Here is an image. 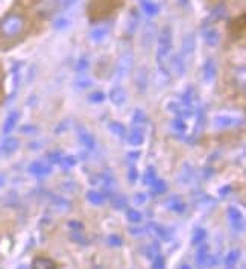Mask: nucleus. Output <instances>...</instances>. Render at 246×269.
<instances>
[{
	"label": "nucleus",
	"mask_w": 246,
	"mask_h": 269,
	"mask_svg": "<svg viewBox=\"0 0 246 269\" xmlns=\"http://www.w3.org/2000/svg\"><path fill=\"white\" fill-rule=\"evenodd\" d=\"M111 207L114 209V210H123L126 207V198L125 196H122V195H114V196H111Z\"/></svg>",
	"instance_id": "18"
},
{
	"label": "nucleus",
	"mask_w": 246,
	"mask_h": 269,
	"mask_svg": "<svg viewBox=\"0 0 246 269\" xmlns=\"http://www.w3.org/2000/svg\"><path fill=\"white\" fill-rule=\"evenodd\" d=\"M28 171L34 176H46V175L51 173V164L43 161V160H36V161H34V163L29 164Z\"/></svg>",
	"instance_id": "3"
},
{
	"label": "nucleus",
	"mask_w": 246,
	"mask_h": 269,
	"mask_svg": "<svg viewBox=\"0 0 246 269\" xmlns=\"http://www.w3.org/2000/svg\"><path fill=\"white\" fill-rule=\"evenodd\" d=\"M61 158H63V155H61V152H58V151H53V152H51L47 155V160L51 161V163H58L59 164Z\"/></svg>",
	"instance_id": "32"
},
{
	"label": "nucleus",
	"mask_w": 246,
	"mask_h": 269,
	"mask_svg": "<svg viewBox=\"0 0 246 269\" xmlns=\"http://www.w3.org/2000/svg\"><path fill=\"white\" fill-rule=\"evenodd\" d=\"M26 29V20L18 12H9L0 20V38L5 41H14Z\"/></svg>",
	"instance_id": "1"
},
{
	"label": "nucleus",
	"mask_w": 246,
	"mask_h": 269,
	"mask_svg": "<svg viewBox=\"0 0 246 269\" xmlns=\"http://www.w3.org/2000/svg\"><path fill=\"white\" fill-rule=\"evenodd\" d=\"M108 243L111 247H122L123 245V240H122V237L120 236H117V234H111L108 237Z\"/></svg>",
	"instance_id": "30"
},
{
	"label": "nucleus",
	"mask_w": 246,
	"mask_h": 269,
	"mask_svg": "<svg viewBox=\"0 0 246 269\" xmlns=\"http://www.w3.org/2000/svg\"><path fill=\"white\" fill-rule=\"evenodd\" d=\"M227 214H228V219H229V224H231L232 230H234V231H237V233L243 231L245 222H243V214H242V211L239 209H236V207H229L228 211H227Z\"/></svg>",
	"instance_id": "2"
},
{
	"label": "nucleus",
	"mask_w": 246,
	"mask_h": 269,
	"mask_svg": "<svg viewBox=\"0 0 246 269\" xmlns=\"http://www.w3.org/2000/svg\"><path fill=\"white\" fill-rule=\"evenodd\" d=\"M144 254H146L149 259H154L155 255H158V254H159V247H158V243H157V242H155V243H151V245L144 250Z\"/></svg>",
	"instance_id": "25"
},
{
	"label": "nucleus",
	"mask_w": 246,
	"mask_h": 269,
	"mask_svg": "<svg viewBox=\"0 0 246 269\" xmlns=\"http://www.w3.org/2000/svg\"><path fill=\"white\" fill-rule=\"evenodd\" d=\"M104 100H105V95L102 92H94L90 95V102H93V104H101Z\"/></svg>",
	"instance_id": "29"
},
{
	"label": "nucleus",
	"mask_w": 246,
	"mask_h": 269,
	"mask_svg": "<svg viewBox=\"0 0 246 269\" xmlns=\"http://www.w3.org/2000/svg\"><path fill=\"white\" fill-rule=\"evenodd\" d=\"M193 90H189V92L184 95V97H182V102H184V105H187V107H190L192 104H193Z\"/></svg>",
	"instance_id": "35"
},
{
	"label": "nucleus",
	"mask_w": 246,
	"mask_h": 269,
	"mask_svg": "<svg viewBox=\"0 0 246 269\" xmlns=\"http://www.w3.org/2000/svg\"><path fill=\"white\" fill-rule=\"evenodd\" d=\"M229 192H231V186H228V187H222V189L219 190V195H220V196H225V195H228V193H229Z\"/></svg>",
	"instance_id": "38"
},
{
	"label": "nucleus",
	"mask_w": 246,
	"mask_h": 269,
	"mask_svg": "<svg viewBox=\"0 0 246 269\" xmlns=\"http://www.w3.org/2000/svg\"><path fill=\"white\" fill-rule=\"evenodd\" d=\"M201 269H202V268H201Z\"/></svg>",
	"instance_id": "45"
},
{
	"label": "nucleus",
	"mask_w": 246,
	"mask_h": 269,
	"mask_svg": "<svg viewBox=\"0 0 246 269\" xmlns=\"http://www.w3.org/2000/svg\"><path fill=\"white\" fill-rule=\"evenodd\" d=\"M207 239V231L205 228H196L192 234V245H201Z\"/></svg>",
	"instance_id": "15"
},
{
	"label": "nucleus",
	"mask_w": 246,
	"mask_h": 269,
	"mask_svg": "<svg viewBox=\"0 0 246 269\" xmlns=\"http://www.w3.org/2000/svg\"><path fill=\"white\" fill-rule=\"evenodd\" d=\"M139 157H140L139 152H132V154H129V158H139Z\"/></svg>",
	"instance_id": "41"
},
{
	"label": "nucleus",
	"mask_w": 246,
	"mask_h": 269,
	"mask_svg": "<svg viewBox=\"0 0 246 269\" xmlns=\"http://www.w3.org/2000/svg\"><path fill=\"white\" fill-rule=\"evenodd\" d=\"M67 225H69V228L71 230V231H82V230H84V225H82V222H79V221H75V219L70 221Z\"/></svg>",
	"instance_id": "33"
},
{
	"label": "nucleus",
	"mask_w": 246,
	"mask_h": 269,
	"mask_svg": "<svg viewBox=\"0 0 246 269\" xmlns=\"http://www.w3.org/2000/svg\"><path fill=\"white\" fill-rule=\"evenodd\" d=\"M227 269H234V268H232V266H228V268H227Z\"/></svg>",
	"instance_id": "44"
},
{
	"label": "nucleus",
	"mask_w": 246,
	"mask_h": 269,
	"mask_svg": "<svg viewBox=\"0 0 246 269\" xmlns=\"http://www.w3.org/2000/svg\"><path fill=\"white\" fill-rule=\"evenodd\" d=\"M146 201H147V196L144 193H135L134 195V204L135 206H143Z\"/></svg>",
	"instance_id": "34"
},
{
	"label": "nucleus",
	"mask_w": 246,
	"mask_h": 269,
	"mask_svg": "<svg viewBox=\"0 0 246 269\" xmlns=\"http://www.w3.org/2000/svg\"><path fill=\"white\" fill-rule=\"evenodd\" d=\"M126 217H128V221L132 222V224H140L143 221V216L139 210H135V209H129L126 211Z\"/></svg>",
	"instance_id": "21"
},
{
	"label": "nucleus",
	"mask_w": 246,
	"mask_h": 269,
	"mask_svg": "<svg viewBox=\"0 0 246 269\" xmlns=\"http://www.w3.org/2000/svg\"><path fill=\"white\" fill-rule=\"evenodd\" d=\"M131 233H132L134 236H140V234L144 233V230H143V228H141V230H140V228H131Z\"/></svg>",
	"instance_id": "39"
},
{
	"label": "nucleus",
	"mask_w": 246,
	"mask_h": 269,
	"mask_svg": "<svg viewBox=\"0 0 246 269\" xmlns=\"http://www.w3.org/2000/svg\"><path fill=\"white\" fill-rule=\"evenodd\" d=\"M137 176H139V173H137V169L135 168H131L129 169V172H128V178H129V181H135V179H137Z\"/></svg>",
	"instance_id": "37"
},
{
	"label": "nucleus",
	"mask_w": 246,
	"mask_h": 269,
	"mask_svg": "<svg viewBox=\"0 0 246 269\" xmlns=\"http://www.w3.org/2000/svg\"><path fill=\"white\" fill-rule=\"evenodd\" d=\"M18 119H20V113H18V111H12V113H9V116L6 117V120H5V123H3V128H2L3 134H9L12 130H14L16 125H17V122H18Z\"/></svg>",
	"instance_id": "9"
},
{
	"label": "nucleus",
	"mask_w": 246,
	"mask_h": 269,
	"mask_svg": "<svg viewBox=\"0 0 246 269\" xmlns=\"http://www.w3.org/2000/svg\"><path fill=\"white\" fill-rule=\"evenodd\" d=\"M129 67H131V59L129 61H128V58L126 59H122L120 64H119V78H123Z\"/></svg>",
	"instance_id": "27"
},
{
	"label": "nucleus",
	"mask_w": 246,
	"mask_h": 269,
	"mask_svg": "<svg viewBox=\"0 0 246 269\" xmlns=\"http://www.w3.org/2000/svg\"><path fill=\"white\" fill-rule=\"evenodd\" d=\"M109 99H111V102L114 105L120 107L126 102V92L120 87H116L111 90V93H109Z\"/></svg>",
	"instance_id": "8"
},
{
	"label": "nucleus",
	"mask_w": 246,
	"mask_h": 269,
	"mask_svg": "<svg viewBox=\"0 0 246 269\" xmlns=\"http://www.w3.org/2000/svg\"><path fill=\"white\" fill-rule=\"evenodd\" d=\"M240 259V251L239 250H232L227 254V257H225V265L227 266H234Z\"/></svg>",
	"instance_id": "20"
},
{
	"label": "nucleus",
	"mask_w": 246,
	"mask_h": 269,
	"mask_svg": "<svg viewBox=\"0 0 246 269\" xmlns=\"http://www.w3.org/2000/svg\"><path fill=\"white\" fill-rule=\"evenodd\" d=\"M147 119H146V114L141 111V110H135V113H134V122L135 123H144Z\"/></svg>",
	"instance_id": "31"
},
{
	"label": "nucleus",
	"mask_w": 246,
	"mask_h": 269,
	"mask_svg": "<svg viewBox=\"0 0 246 269\" xmlns=\"http://www.w3.org/2000/svg\"><path fill=\"white\" fill-rule=\"evenodd\" d=\"M214 75H216V69H214V66L211 64V61H208V64L205 66V79L207 81H211L214 78Z\"/></svg>",
	"instance_id": "28"
},
{
	"label": "nucleus",
	"mask_w": 246,
	"mask_h": 269,
	"mask_svg": "<svg viewBox=\"0 0 246 269\" xmlns=\"http://www.w3.org/2000/svg\"><path fill=\"white\" fill-rule=\"evenodd\" d=\"M152 186V192L154 193H164V192L167 190V184L163 181V179H155V181L151 184Z\"/></svg>",
	"instance_id": "23"
},
{
	"label": "nucleus",
	"mask_w": 246,
	"mask_h": 269,
	"mask_svg": "<svg viewBox=\"0 0 246 269\" xmlns=\"http://www.w3.org/2000/svg\"><path fill=\"white\" fill-rule=\"evenodd\" d=\"M31 269H56V263L49 257H35Z\"/></svg>",
	"instance_id": "7"
},
{
	"label": "nucleus",
	"mask_w": 246,
	"mask_h": 269,
	"mask_svg": "<svg viewBox=\"0 0 246 269\" xmlns=\"http://www.w3.org/2000/svg\"><path fill=\"white\" fill-rule=\"evenodd\" d=\"M201 245H202V247H199L198 252H196V263L201 265V266H204L207 257H208L210 254H208V247L205 245V243H201Z\"/></svg>",
	"instance_id": "17"
},
{
	"label": "nucleus",
	"mask_w": 246,
	"mask_h": 269,
	"mask_svg": "<svg viewBox=\"0 0 246 269\" xmlns=\"http://www.w3.org/2000/svg\"><path fill=\"white\" fill-rule=\"evenodd\" d=\"M157 179V175H155V169L154 168H147L143 173V183L146 186H151L154 181Z\"/></svg>",
	"instance_id": "22"
},
{
	"label": "nucleus",
	"mask_w": 246,
	"mask_h": 269,
	"mask_svg": "<svg viewBox=\"0 0 246 269\" xmlns=\"http://www.w3.org/2000/svg\"><path fill=\"white\" fill-rule=\"evenodd\" d=\"M76 161H78V160H76L75 157H73V155H69V157H63V158H61L59 164H61V168H63V169H71L73 166L76 164Z\"/></svg>",
	"instance_id": "24"
},
{
	"label": "nucleus",
	"mask_w": 246,
	"mask_h": 269,
	"mask_svg": "<svg viewBox=\"0 0 246 269\" xmlns=\"http://www.w3.org/2000/svg\"><path fill=\"white\" fill-rule=\"evenodd\" d=\"M52 209H55L59 213H64L69 211L71 209V204L66 199V198H61V196H53L52 198Z\"/></svg>",
	"instance_id": "11"
},
{
	"label": "nucleus",
	"mask_w": 246,
	"mask_h": 269,
	"mask_svg": "<svg viewBox=\"0 0 246 269\" xmlns=\"http://www.w3.org/2000/svg\"><path fill=\"white\" fill-rule=\"evenodd\" d=\"M151 228L158 234L159 239H163L166 242H169L172 239V233L169 231V228L163 227V225H158V224H151Z\"/></svg>",
	"instance_id": "14"
},
{
	"label": "nucleus",
	"mask_w": 246,
	"mask_h": 269,
	"mask_svg": "<svg viewBox=\"0 0 246 269\" xmlns=\"http://www.w3.org/2000/svg\"><path fill=\"white\" fill-rule=\"evenodd\" d=\"M17 269H31L28 265H20V266H17Z\"/></svg>",
	"instance_id": "42"
},
{
	"label": "nucleus",
	"mask_w": 246,
	"mask_h": 269,
	"mask_svg": "<svg viewBox=\"0 0 246 269\" xmlns=\"http://www.w3.org/2000/svg\"><path fill=\"white\" fill-rule=\"evenodd\" d=\"M70 240L78 243V245H84V247L88 245V239L85 237L84 233H81V231H71L70 233Z\"/></svg>",
	"instance_id": "19"
},
{
	"label": "nucleus",
	"mask_w": 246,
	"mask_h": 269,
	"mask_svg": "<svg viewBox=\"0 0 246 269\" xmlns=\"http://www.w3.org/2000/svg\"><path fill=\"white\" fill-rule=\"evenodd\" d=\"M20 143L16 137H8L5 142L0 145V152L3 154V155H11V154H14L17 149H18Z\"/></svg>",
	"instance_id": "6"
},
{
	"label": "nucleus",
	"mask_w": 246,
	"mask_h": 269,
	"mask_svg": "<svg viewBox=\"0 0 246 269\" xmlns=\"http://www.w3.org/2000/svg\"><path fill=\"white\" fill-rule=\"evenodd\" d=\"M152 269H166V260L161 254H158L154 257V262H152Z\"/></svg>",
	"instance_id": "26"
},
{
	"label": "nucleus",
	"mask_w": 246,
	"mask_h": 269,
	"mask_svg": "<svg viewBox=\"0 0 246 269\" xmlns=\"http://www.w3.org/2000/svg\"><path fill=\"white\" fill-rule=\"evenodd\" d=\"M243 120L237 119V117H232V116H216L213 123L216 128H231V126H237L240 125Z\"/></svg>",
	"instance_id": "4"
},
{
	"label": "nucleus",
	"mask_w": 246,
	"mask_h": 269,
	"mask_svg": "<svg viewBox=\"0 0 246 269\" xmlns=\"http://www.w3.org/2000/svg\"><path fill=\"white\" fill-rule=\"evenodd\" d=\"M143 142H144V133L139 130V128H134L128 135V143L131 146H140L143 145Z\"/></svg>",
	"instance_id": "10"
},
{
	"label": "nucleus",
	"mask_w": 246,
	"mask_h": 269,
	"mask_svg": "<svg viewBox=\"0 0 246 269\" xmlns=\"http://www.w3.org/2000/svg\"><path fill=\"white\" fill-rule=\"evenodd\" d=\"M5 175H2V173H0V189H2L3 187V184H5Z\"/></svg>",
	"instance_id": "40"
},
{
	"label": "nucleus",
	"mask_w": 246,
	"mask_h": 269,
	"mask_svg": "<svg viewBox=\"0 0 246 269\" xmlns=\"http://www.w3.org/2000/svg\"><path fill=\"white\" fill-rule=\"evenodd\" d=\"M79 142L84 148H87V149H94L96 146V142H94V137L87 133V131H81L79 133Z\"/></svg>",
	"instance_id": "13"
},
{
	"label": "nucleus",
	"mask_w": 246,
	"mask_h": 269,
	"mask_svg": "<svg viewBox=\"0 0 246 269\" xmlns=\"http://www.w3.org/2000/svg\"><path fill=\"white\" fill-rule=\"evenodd\" d=\"M87 201L93 206H102L104 201H105V195L101 193V192H96V190H88L87 192Z\"/></svg>",
	"instance_id": "12"
},
{
	"label": "nucleus",
	"mask_w": 246,
	"mask_h": 269,
	"mask_svg": "<svg viewBox=\"0 0 246 269\" xmlns=\"http://www.w3.org/2000/svg\"><path fill=\"white\" fill-rule=\"evenodd\" d=\"M108 128H109V131L117 137H125L126 135V128L123 126L120 122H111L108 125Z\"/></svg>",
	"instance_id": "16"
},
{
	"label": "nucleus",
	"mask_w": 246,
	"mask_h": 269,
	"mask_svg": "<svg viewBox=\"0 0 246 269\" xmlns=\"http://www.w3.org/2000/svg\"><path fill=\"white\" fill-rule=\"evenodd\" d=\"M179 269H192V268H190L189 265H182V266H181Z\"/></svg>",
	"instance_id": "43"
},
{
	"label": "nucleus",
	"mask_w": 246,
	"mask_h": 269,
	"mask_svg": "<svg viewBox=\"0 0 246 269\" xmlns=\"http://www.w3.org/2000/svg\"><path fill=\"white\" fill-rule=\"evenodd\" d=\"M174 128H175V130H176L178 133H184V131H186V123H184L182 119H175Z\"/></svg>",
	"instance_id": "36"
},
{
	"label": "nucleus",
	"mask_w": 246,
	"mask_h": 269,
	"mask_svg": "<svg viewBox=\"0 0 246 269\" xmlns=\"http://www.w3.org/2000/svg\"><path fill=\"white\" fill-rule=\"evenodd\" d=\"M164 206H166L170 211L178 213V214L184 213V211H186V209H187L186 204H184L178 196H172V198H169V199L164 202Z\"/></svg>",
	"instance_id": "5"
}]
</instances>
